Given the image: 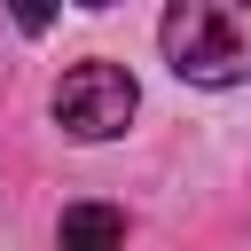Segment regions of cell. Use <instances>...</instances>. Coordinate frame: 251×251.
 <instances>
[{
	"label": "cell",
	"instance_id": "1",
	"mask_svg": "<svg viewBox=\"0 0 251 251\" xmlns=\"http://www.w3.org/2000/svg\"><path fill=\"white\" fill-rule=\"evenodd\" d=\"M157 47H165L173 78H188V86H243L251 78V8L180 0V8H165Z\"/></svg>",
	"mask_w": 251,
	"mask_h": 251
},
{
	"label": "cell",
	"instance_id": "3",
	"mask_svg": "<svg viewBox=\"0 0 251 251\" xmlns=\"http://www.w3.org/2000/svg\"><path fill=\"white\" fill-rule=\"evenodd\" d=\"M55 251H126V212L118 204H71L55 227Z\"/></svg>",
	"mask_w": 251,
	"mask_h": 251
},
{
	"label": "cell",
	"instance_id": "2",
	"mask_svg": "<svg viewBox=\"0 0 251 251\" xmlns=\"http://www.w3.org/2000/svg\"><path fill=\"white\" fill-rule=\"evenodd\" d=\"M133 102H141V86H133L126 63H71V71L55 78V126H63L71 141H110V133H126V126H133Z\"/></svg>",
	"mask_w": 251,
	"mask_h": 251
}]
</instances>
